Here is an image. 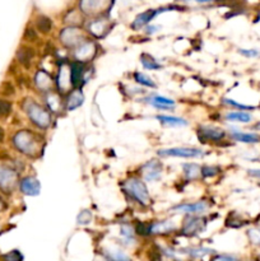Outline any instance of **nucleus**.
I'll use <instances>...</instances> for the list:
<instances>
[{"label": "nucleus", "instance_id": "2", "mask_svg": "<svg viewBox=\"0 0 260 261\" xmlns=\"http://www.w3.org/2000/svg\"><path fill=\"white\" fill-rule=\"evenodd\" d=\"M121 190L125 194V196H128V198L130 199L133 203H135V204L144 208L151 205V194H149L147 185H145V183L140 177H129L128 180H125V181L121 184Z\"/></svg>", "mask_w": 260, "mask_h": 261}, {"label": "nucleus", "instance_id": "18", "mask_svg": "<svg viewBox=\"0 0 260 261\" xmlns=\"http://www.w3.org/2000/svg\"><path fill=\"white\" fill-rule=\"evenodd\" d=\"M21 193L27 196H37L41 191V184L40 180L35 176H27L20 181Z\"/></svg>", "mask_w": 260, "mask_h": 261}, {"label": "nucleus", "instance_id": "3", "mask_svg": "<svg viewBox=\"0 0 260 261\" xmlns=\"http://www.w3.org/2000/svg\"><path fill=\"white\" fill-rule=\"evenodd\" d=\"M23 109H25L28 119L31 120V123L36 128L41 129V130H47L51 126V112L46 107L41 106L33 100H26V102L23 104Z\"/></svg>", "mask_w": 260, "mask_h": 261}, {"label": "nucleus", "instance_id": "39", "mask_svg": "<svg viewBox=\"0 0 260 261\" xmlns=\"http://www.w3.org/2000/svg\"><path fill=\"white\" fill-rule=\"evenodd\" d=\"M4 260L6 261H23V255L18 250H13L4 255Z\"/></svg>", "mask_w": 260, "mask_h": 261}, {"label": "nucleus", "instance_id": "4", "mask_svg": "<svg viewBox=\"0 0 260 261\" xmlns=\"http://www.w3.org/2000/svg\"><path fill=\"white\" fill-rule=\"evenodd\" d=\"M157 154L162 158L167 157H175V158H188V159H192V158H202L206 155L204 150L200 149V148H194V147H175V148H168V149H159L157 152Z\"/></svg>", "mask_w": 260, "mask_h": 261}, {"label": "nucleus", "instance_id": "9", "mask_svg": "<svg viewBox=\"0 0 260 261\" xmlns=\"http://www.w3.org/2000/svg\"><path fill=\"white\" fill-rule=\"evenodd\" d=\"M69 66H70L71 87H73V90H80V87L87 82L88 64L71 61Z\"/></svg>", "mask_w": 260, "mask_h": 261}, {"label": "nucleus", "instance_id": "15", "mask_svg": "<svg viewBox=\"0 0 260 261\" xmlns=\"http://www.w3.org/2000/svg\"><path fill=\"white\" fill-rule=\"evenodd\" d=\"M55 87L58 88L60 93H69V88L71 87V79H70V66L69 64H63L59 66L58 76H56V82Z\"/></svg>", "mask_w": 260, "mask_h": 261}, {"label": "nucleus", "instance_id": "40", "mask_svg": "<svg viewBox=\"0 0 260 261\" xmlns=\"http://www.w3.org/2000/svg\"><path fill=\"white\" fill-rule=\"evenodd\" d=\"M238 52H240L242 56L251 57V59L260 56V52L255 49H240V50H238Z\"/></svg>", "mask_w": 260, "mask_h": 261}, {"label": "nucleus", "instance_id": "38", "mask_svg": "<svg viewBox=\"0 0 260 261\" xmlns=\"http://www.w3.org/2000/svg\"><path fill=\"white\" fill-rule=\"evenodd\" d=\"M12 112V104L6 100H0V117L8 116Z\"/></svg>", "mask_w": 260, "mask_h": 261}, {"label": "nucleus", "instance_id": "34", "mask_svg": "<svg viewBox=\"0 0 260 261\" xmlns=\"http://www.w3.org/2000/svg\"><path fill=\"white\" fill-rule=\"evenodd\" d=\"M221 173V168L218 166H203L202 167V177L203 179H211L216 177Z\"/></svg>", "mask_w": 260, "mask_h": 261}, {"label": "nucleus", "instance_id": "29", "mask_svg": "<svg viewBox=\"0 0 260 261\" xmlns=\"http://www.w3.org/2000/svg\"><path fill=\"white\" fill-rule=\"evenodd\" d=\"M140 63H142L143 68L147 70H161L163 66L161 63H158L152 55L149 54H142L140 55Z\"/></svg>", "mask_w": 260, "mask_h": 261}, {"label": "nucleus", "instance_id": "21", "mask_svg": "<svg viewBox=\"0 0 260 261\" xmlns=\"http://www.w3.org/2000/svg\"><path fill=\"white\" fill-rule=\"evenodd\" d=\"M176 231V224L172 220L164 219L149 223V234H168Z\"/></svg>", "mask_w": 260, "mask_h": 261}, {"label": "nucleus", "instance_id": "25", "mask_svg": "<svg viewBox=\"0 0 260 261\" xmlns=\"http://www.w3.org/2000/svg\"><path fill=\"white\" fill-rule=\"evenodd\" d=\"M157 13H158V12L156 11H147L144 12V13L139 14V16L134 19V22H133V30H140L142 27L147 26L148 23L151 22L152 19L157 16Z\"/></svg>", "mask_w": 260, "mask_h": 261}, {"label": "nucleus", "instance_id": "19", "mask_svg": "<svg viewBox=\"0 0 260 261\" xmlns=\"http://www.w3.org/2000/svg\"><path fill=\"white\" fill-rule=\"evenodd\" d=\"M45 104H46V109L51 114H61L63 111H65V105H64L60 95L54 92V91L45 95Z\"/></svg>", "mask_w": 260, "mask_h": 261}, {"label": "nucleus", "instance_id": "26", "mask_svg": "<svg viewBox=\"0 0 260 261\" xmlns=\"http://www.w3.org/2000/svg\"><path fill=\"white\" fill-rule=\"evenodd\" d=\"M231 138L236 142L245 143V144H254V143L259 142V136L256 134L252 133H242V131L235 130L231 133Z\"/></svg>", "mask_w": 260, "mask_h": 261}, {"label": "nucleus", "instance_id": "45", "mask_svg": "<svg viewBox=\"0 0 260 261\" xmlns=\"http://www.w3.org/2000/svg\"><path fill=\"white\" fill-rule=\"evenodd\" d=\"M247 173L252 177H256V179H260V169H249Z\"/></svg>", "mask_w": 260, "mask_h": 261}, {"label": "nucleus", "instance_id": "32", "mask_svg": "<svg viewBox=\"0 0 260 261\" xmlns=\"http://www.w3.org/2000/svg\"><path fill=\"white\" fill-rule=\"evenodd\" d=\"M36 27L41 33H49L52 28V21L46 16H40L36 21Z\"/></svg>", "mask_w": 260, "mask_h": 261}, {"label": "nucleus", "instance_id": "46", "mask_svg": "<svg viewBox=\"0 0 260 261\" xmlns=\"http://www.w3.org/2000/svg\"><path fill=\"white\" fill-rule=\"evenodd\" d=\"M183 2H190V0H183ZM197 3H207V2H212V0H194Z\"/></svg>", "mask_w": 260, "mask_h": 261}, {"label": "nucleus", "instance_id": "11", "mask_svg": "<svg viewBox=\"0 0 260 261\" xmlns=\"http://www.w3.org/2000/svg\"><path fill=\"white\" fill-rule=\"evenodd\" d=\"M226 131L221 128L211 125H203L198 129V138L200 142H221L222 139H225Z\"/></svg>", "mask_w": 260, "mask_h": 261}, {"label": "nucleus", "instance_id": "12", "mask_svg": "<svg viewBox=\"0 0 260 261\" xmlns=\"http://www.w3.org/2000/svg\"><path fill=\"white\" fill-rule=\"evenodd\" d=\"M142 102L149 105V106L154 107L157 110H161V111H172L176 107V102L174 101L172 98H168L166 96L161 95H151L148 97L143 98Z\"/></svg>", "mask_w": 260, "mask_h": 261}, {"label": "nucleus", "instance_id": "10", "mask_svg": "<svg viewBox=\"0 0 260 261\" xmlns=\"http://www.w3.org/2000/svg\"><path fill=\"white\" fill-rule=\"evenodd\" d=\"M209 209V203L200 200L195 203H183L171 208V212L176 214H187V215H200L204 214Z\"/></svg>", "mask_w": 260, "mask_h": 261}, {"label": "nucleus", "instance_id": "24", "mask_svg": "<svg viewBox=\"0 0 260 261\" xmlns=\"http://www.w3.org/2000/svg\"><path fill=\"white\" fill-rule=\"evenodd\" d=\"M225 120L228 123H240V124H247L252 120V116L249 112L245 111H228L225 115Z\"/></svg>", "mask_w": 260, "mask_h": 261}, {"label": "nucleus", "instance_id": "35", "mask_svg": "<svg viewBox=\"0 0 260 261\" xmlns=\"http://www.w3.org/2000/svg\"><path fill=\"white\" fill-rule=\"evenodd\" d=\"M187 252L189 253L192 257L194 258H200L203 257V256L208 255V253L212 252L211 248H206V247H197V248H189V250H187Z\"/></svg>", "mask_w": 260, "mask_h": 261}, {"label": "nucleus", "instance_id": "43", "mask_svg": "<svg viewBox=\"0 0 260 261\" xmlns=\"http://www.w3.org/2000/svg\"><path fill=\"white\" fill-rule=\"evenodd\" d=\"M26 38H28L30 41H33V40L36 38L35 31L31 30V28H27V31H26Z\"/></svg>", "mask_w": 260, "mask_h": 261}, {"label": "nucleus", "instance_id": "16", "mask_svg": "<svg viewBox=\"0 0 260 261\" xmlns=\"http://www.w3.org/2000/svg\"><path fill=\"white\" fill-rule=\"evenodd\" d=\"M33 82H35L36 88H37L40 92L45 93V95L54 91V79H52V76L50 75L46 70H44V69H41V70H39L36 73L35 80H33Z\"/></svg>", "mask_w": 260, "mask_h": 261}, {"label": "nucleus", "instance_id": "6", "mask_svg": "<svg viewBox=\"0 0 260 261\" xmlns=\"http://www.w3.org/2000/svg\"><path fill=\"white\" fill-rule=\"evenodd\" d=\"M97 54V46L94 41H90V40H85L78 47L73 50V57L74 61H78V63L88 64L90 61L94 60V57Z\"/></svg>", "mask_w": 260, "mask_h": 261}, {"label": "nucleus", "instance_id": "37", "mask_svg": "<svg viewBox=\"0 0 260 261\" xmlns=\"http://www.w3.org/2000/svg\"><path fill=\"white\" fill-rule=\"evenodd\" d=\"M222 102H223L225 105H227V106L235 107V109H240V110H252V109H254L252 106H246V105L238 104V102L233 101V100H231V98H223V100H222Z\"/></svg>", "mask_w": 260, "mask_h": 261}, {"label": "nucleus", "instance_id": "31", "mask_svg": "<svg viewBox=\"0 0 260 261\" xmlns=\"http://www.w3.org/2000/svg\"><path fill=\"white\" fill-rule=\"evenodd\" d=\"M104 257L106 261H130V257L120 250H105Z\"/></svg>", "mask_w": 260, "mask_h": 261}, {"label": "nucleus", "instance_id": "49", "mask_svg": "<svg viewBox=\"0 0 260 261\" xmlns=\"http://www.w3.org/2000/svg\"><path fill=\"white\" fill-rule=\"evenodd\" d=\"M255 129H257V130H260V123H259V124H256V125H255Z\"/></svg>", "mask_w": 260, "mask_h": 261}, {"label": "nucleus", "instance_id": "47", "mask_svg": "<svg viewBox=\"0 0 260 261\" xmlns=\"http://www.w3.org/2000/svg\"><path fill=\"white\" fill-rule=\"evenodd\" d=\"M3 138H4V130L2 128H0V142L3 140Z\"/></svg>", "mask_w": 260, "mask_h": 261}, {"label": "nucleus", "instance_id": "1", "mask_svg": "<svg viewBox=\"0 0 260 261\" xmlns=\"http://www.w3.org/2000/svg\"><path fill=\"white\" fill-rule=\"evenodd\" d=\"M13 145L18 152L27 157H39L44 150L45 140L32 130H20L14 134Z\"/></svg>", "mask_w": 260, "mask_h": 261}, {"label": "nucleus", "instance_id": "44", "mask_svg": "<svg viewBox=\"0 0 260 261\" xmlns=\"http://www.w3.org/2000/svg\"><path fill=\"white\" fill-rule=\"evenodd\" d=\"M159 27H157V26H148L147 28H145V32H147V35H153V33H156L157 31H158Z\"/></svg>", "mask_w": 260, "mask_h": 261}, {"label": "nucleus", "instance_id": "13", "mask_svg": "<svg viewBox=\"0 0 260 261\" xmlns=\"http://www.w3.org/2000/svg\"><path fill=\"white\" fill-rule=\"evenodd\" d=\"M109 0H80V11L85 16H99L107 9Z\"/></svg>", "mask_w": 260, "mask_h": 261}, {"label": "nucleus", "instance_id": "5", "mask_svg": "<svg viewBox=\"0 0 260 261\" xmlns=\"http://www.w3.org/2000/svg\"><path fill=\"white\" fill-rule=\"evenodd\" d=\"M87 38L83 35L82 31L78 27H66L60 32V42L64 45V47L71 50L73 51L75 47L79 46L83 41H85Z\"/></svg>", "mask_w": 260, "mask_h": 261}, {"label": "nucleus", "instance_id": "36", "mask_svg": "<svg viewBox=\"0 0 260 261\" xmlns=\"http://www.w3.org/2000/svg\"><path fill=\"white\" fill-rule=\"evenodd\" d=\"M247 237H249L250 242L252 245L260 246V228H251L247 232Z\"/></svg>", "mask_w": 260, "mask_h": 261}, {"label": "nucleus", "instance_id": "7", "mask_svg": "<svg viewBox=\"0 0 260 261\" xmlns=\"http://www.w3.org/2000/svg\"><path fill=\"white\" fill-rule=\"evenodd\" d=\"M140 173V179L143 181H147V183H156L161 179L162 176V171H163V166L159 160L157 159H151L145 162L139 169Z\"/></svg>", "mask_w": 260, "mask_h": 261}, {"label": "nucleus", "instance_id": "20", "mask_svg": "<svg viewBox=\"0 0 260 261\" xmlns=\"http://www.w3.org/2000/svg\"><path fill=\"white\" fill-rule=\"evenodd\" d=\"M83 104H84V95L80 90H71L66 95L65 101H64L65 111H74V110L79 109Z\"/></svg>", "mask_w": 260, "mask_h": 261}, {"label": "nucleus", "instance_id": "30", "mask_svg": "<svg viewBox=\"0 0 260 261\" xmlns=\"http://www.w3.org/2000/svg\"><path fill=\"white\" fill-rule=\"evenodd\" d=\"M33 56H35V52L31 47H21L18 51H17V59L21 64H23L25 66H30L31 61H32Z\"/></svg>", "mask_w": 260, "mask_h": 261}, {"label": "nucleus", "instance_id": "22", "mask_svg": "<svg viewBox=\"0 0 260 261\" xmlns=\"http://www.w3.org/2000/svg\"><path fill=\"white\" fill-rule=\"evenodd\" d=\"M156 120H158L162 125L170 126V128H184V126L189 125L188 120L183 119V117L170 116V115H157Z\"/></svg>", "mask_w": 260, "mask_h": 261}, {"label": "nucleus", "instance_id": "8", "mask_svg": "<svg viewBox=\"0 0 260 261\" xmlns=\"http://www.w3.org/2000/svg\"><path fill=\"white\" fill-rule=\"evenodd\" d=\"M207 227V220L199 215H188L184 220V224L181 227V233L184 236H197L200 232H203Z\"/></svg>", "mask_w": 260, "mask_h": 261}, {"label": "nucleus", "instance_id": "23", "mask_svg": "<svg viewBox=\"0 0 260 261\" xmlns=\"http://www.w3.org/2000/svg\"><path fill=\"white\" fill-rule=\"evenodd\" d=\"M120 236L125 245H134L137 242V232H135V228L128 223H123L120 226Z\"/></svg>", "mask_w": 260, "mask_h": 261}, {"label": "nucleus", "instance_id": "48", "mask_svg": "<svg viewBox=\"0 0 260 261\" xmlns=\"http://www.w3.org/2000/svg\"><path fill=\"white\" fill-rule=\"evenodd\" d=\"M3 208H4V202L2 200V198H0V210L3 209Z\"/></svg>", "mask_w": 260, "mask_h": 261}, {"label": "nucleus", "instance_id": "14", "mask_svg": "<svg viewBox=\"0 0 260 261\" xmlns=\"http://www.w3.org/2000/svg\"><path fill=\"white\" fill-rule=\"evenodd\" d=\"M18 179V173L14 169L6 166H0V189L6 193H9L14 189Z\"/></svg>", "mask_w": 260, "mask_h": 261}, {"label": "nucleus", "instance_id": "42", "mask_svg": "<svg viewBox=\"0 0 260 261\" xmlns=\"http://www.w3.org/2000/svg\"><path fill=\"white\" fill-rule=\"evenodd\" d=\"M211 261H238V258L232 255H216Z\"/></svg>", "mask_w": 260, "mask_h": 261}, {"label": "nucleus", "instance_id": "33", "mask_svg": "<svg viewBox=\"0 0 260 261\" xmlns=\"http://www.w3.org/2000/svg\"><path fill=\"white\" fill-rule=\"evenodd\" d=\"M92 218H94V215L90 209L80 210L79 214L77 215V224L78 226H88L92 222Z\"/></svg>", "mask_w": 260, "mask_h": 261}, {"label": "nucleus", "instance_id": "17", "mask_svg": "<svg viewBox=\"0 0 260 261\" xmlns=\"http://www.w3.org/2000/svg\"><path fill=\"white\" fill-rule=\"evenodd\" d=\"M87 31L95 38H104L110 32V23L106 18H96L88 23Z\"/></svg>", "mask_w": 260, "mask_h": 261}, {"label": "nucleus", "instance_id": "28", "mask_svg": "<svg viewBox=\"0 0 260 261\" xmlns=\"http://www.w3.org/2000/svg\"><path fill=\"white\" fill-rule=\"evenodd\" d=\"M133 79H134V82L137 83V84L142 85V87L151 88V90L157 88V84L153 79L149 75H147V74L142 73V71H135V73L133 74Z\"/></svg>", "mask_w": 260, "mask_h": 261}, {"label": "nucleus", "instance_id": "41", "mask_svg": "<svg viewBox=\"0 0 260 261\" xmlns=\"http://www.w3.org/2000/svg\"><path fill=\"white\" fill-rule=\"evenodd\" d=\"M0 90H2V91H0V92L3 93L4 96L14 95V87L9 82L3 83V84H2V87H0Z\"/></svg>", "mask_w": 260, "mask_h": 261}, {"label": "nucleus", "instance_id": "27", "mask_svg": "<svg viewBox=\"0 0 260 261\" xmlns=\"http://www.w3.org/2000/svg\"><path fill=\"white\" fill-rule=\"evenodd\" d=\"M183 172L185 179L189 181H194L202 177V167L197 163H185L183 164Z\"/></svg>", "mask_w": 260, "mask_h": 261}]
</instances>
